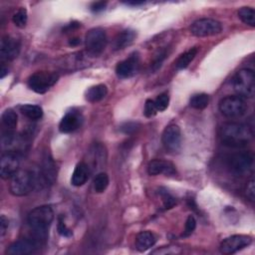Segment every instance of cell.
<instances>
[{
	"instance_id": "obj_1",
	"label": "cell",
	"mask_w": 255,
	"mask_h": 255,
	"mask_svg": "<svg viewBox=\"0 0 255 255\" xmlns=\"http://www.w3.org/2000/svg\"><path fill=\"white\" fill-rule=\"evenodd\" d=\"M54 220V211L49 205H42L34 208L28 214V225L32 231L33 239L41 244L45 242L51 223Z\"/></svg>"
},
{
	"instance_id": "obj_2",
	"label": "cell",
	"mask_w": 255,
	"mask_h": 255,
	"mask_svg": "<svg viewBox=\"0 0 255 255\" xmlns=\"http://www.w3.org/2000/svg\"><path fill=\"white\" fill-rule=\"evenodd\" d=\"M219 137L223 144L231 147L247 145L253 137L251 128L239 123H226L219 129Z\"/></svg>"
},
{
	"instance_id": "obj_3",
	"label": "cell",
	"mask_w": 255,
	"mask_h": 255,
	"mask_svg": "<svg viewBox=\"0 0 255 255\" xmlns=\"http://www.w3.org/2000/svg\"><path fill=\"white\" fill-rule=\"evenodd\" d=\"M232 87L237 96L242 98H252L255 94V74L253 70H239L232 79Z\"/></svg>"
},
{
	"instance_id": "obj_4",
	"label": "cell",
	"mask_w": 255,
	"mask_h": 255,
	"mask_svg": "<svg viewBox=\"0 0 255 255\" xmlns=\"http://www.w3.org/2000/svg\"><path fill=\"white\" fill-rule=\"evenodd\" d=\"M36 184L33 172L25 169L18 170L10 180V192L15 196H24L29 194Z\"/></svg>"
},
{
	"instance_id": "obj_5",
	"label": "cell",
	"mask_w": 255,
	"mask_h": 255,
	"mask_svg": "<svg viewBox=\"0 0 255 255\" xmlns=\"http://www.w3.org/2000/svg\"><path fill=\"white\" fill-rule=\"evenodd\" d=\"M219 111L226 118H240L247 112V104L244 98L232 95L226 96L219 102Z\"/></svg>"
},
{
	"instance_id": "obj_6",
	"label": "cell",
	"mask_w": 255,
	"mask_h": 255,
	"mask_svg": "<svg viewBox=\"0 0 255 255\" xmlns=\"http://www.w3.org/2000/svg\"><path fill=\"white\" fill-rule=\"evenodd\" d=\"M108 43L107 34L102 28H93L88 31L85 37L87 53L91 56H99L105 50Z\"/></svg>"
},
{
	"instance_id": "obj_7",
	"label": "cell",
	"mask_w": 255,
	"mask_h": 255,
	"mask_svg": "<svg viewBox=\"0 0 255 255\" xmlns=\"http://www.w3.org/2000/svg\"><path fill=\"white\" fill-rule=\"evenodd\" d=\"M59 79L56 73L52 72H36L28 79V87L37 94H45L53 87Z\"/></svg>"
},
{
	"instance_id": "obj_8",
	"label": "cell",
	"mask_w": 255,
	"mask_h": 255,
	"mask_svg": "<svg viewBox=\"0 0 255 255\" xmlns=\"http://www.w3.org/2000/svg\"><path fill=\"white\" fill-rule=\"evenodd\" d=\"M253 161L254 155L251 151H240L233 153L227 158V165L234 174L243 175L251 169Z\"/></svg>"
},
{
	"instance_id": "obj_9",
	"label": "cell",
	"mask_w": 255,
	"mask_h": 255,
	"mask_svg": "<svg viewBox=\"0 0 255 255\" xmlns=\"http://www.w3.org/2000/svg\"><path fill=\"white\" fill-rule=\"evenodd\" d=\"M222 31V25L219 21L202 18L194 21L190 26V32L196 37H208L219 34Z\"/></svg>"
},
{
	"instance_id": "obj_10",
	"label": "cell",
	"mask_w": 255,
	"mask_h": 255,
	"mask_svg": "<svg viewBox=\"0 0 255 255\" xmlns=\"http://www.w3.org/2000/svg\"><path fill=\"white\" fill-rule=\"evenodd\" d=\"M252 243V237L249 235L236 234L225 238L220 243V252L223 254H233Z\"/></svg>"
},
{
	"instance_id": "obj_11",
	"label": "cell",
	"mask_w": 255,
	"mask_h": 255,
	"mask_svg": "<svg viewBox=\"0 0 255 255\" xmlns=\"http://www.w3.org/2000/svg\"><path fill=\"white\" fill-rule=\"evenodd\" d=\"M161 140L164 147L172 152H177L181 148V131L178 126H167L161 135Z\"/></svg>"
},
{
	"instance_id": "obj_12",
	"label": "cell",
	"mask_w": 255,
	"mask_h": 255,
	"mask_svg": "<svg viewBox=\"0 0 255 255\" xmlns=\"http://www.w3.org/2000/svg\"><path fill=\"white\" fill-rule=\"evenodd\" d=\"M19 170V157L14 151H5L0 159V175L3 179L11 178Z\"/></svg>"
},
{
	"instance_id": "obj_13",
	"label": "cell",
	"mask_w": 255,
	"mask_h": 255,
	"mask_svg": "<svg viewBox=\"0 0 255 255\" xmlns=\"http://www.w3.org/2000/svg\"><path fill=\"white\" fill-rule=\"evenodd\" d=\"M139 68V57L137 53L131 54L128 59L120 62L116 67L118 77L122 79L132 77Z\"/></svg>"
},
{
	"instance_id": "obj_14",
	"label": "cell",
	"mask_w": 255,
	"mask_h": 255,
	"mask_svg": "<svg viewBox=\"0 0 255 255\" xmlns=\"http://www.w3.org/2000/svg\"><path fill=\"white\" fill-rule=\"evenodd\" d=\"M20 42L10 36H5L1 40L0 44V58L1 61H12L20 52Z\"/></svg>"
},
{
	"instance_id": "obj_15",
	"label": "cell",
	"mask_w": 255,
	"mask_h": 255,
	"mask_svg": "<svg viewBox=\"0 0 255 255\" xmlns=\"http://www.w3.org/2000/svg\"><path fill=\"white\" fill-rule=\"evenodd\" d=\"M38 245L39 244L33 238L19 239L7 248L6 253L9 255H27L33 253L37 249Z\"/></svg>"
},
{
	"instance_id": "obj_16",
	"label": "cell",
	"mask_w": 255,
	"mask_h": 255,
	"mask_svg": "<svg viewBox=\"0 0 255 255\" xmlns=\"http://www.w3.org/2000/svg\"><path fill=\"white\" fill-rule=\"evenodd\" d=\"M147 171L150 175H158V174H165V175H175L176 169L175 166L167 160L162 159H153L148 163Z\"/></svg>"
},
{
	"instance_id": "obj_17",
	"label": "cell",
	"mask_w": 255,
	"mask_h": 255,
	"mask_svg": "<svg viewBox=\"0 0 255 255\" xmlns=\"http://www.w3.org/2000/svg\"><path fill=\"white\" fill-rule=\"evenodd\" d=\"M82 117L80 114L75 112L67 113L61 120L59 125V129L61 132L69 133L78 129L82 125Z\"/></svg>"
},
{
	"instance_id": "obj_18",
	"label": "cell",
	"mask_w": 255,
	"mask_h": 255,
	"mask_svg": "<svg viewBox=\"0 0 255 255\" xmlns=\"http://www.w3.org/2000/svg\"><path fill=\"white\" fill-rule=\"evenodd\" d=\"M40 172H41L42 179L46 184H53L55 182L57 177L56 165L53 159L49 155H46L44 157Z\"/></svg>"
},
{
	"instance_id": "obj_19",
	"label": "cell",
	"mask_w": 255,
	"mask_h": 255,
	"mask_svg": "<svg viewBox=\"0 0 255 255\" xmlns=\"http://www.w3.org/2000/svg\"><path fill=\"white\" fill-rule=\"evenodd\" d=\"M89 175H90L89 166L85 162H79L73 171V174L71 177V183L74 186H82L87 182Z\"/></svg>"
},
{
	"instance_id": "obj_20",
	"label": "cell",
	"mask_w": 255,
	"mask_h": 255,
	"mask_svg": "<svg viewBox=\"0 0 255 255\" xmlns=\"http://www.w3.org/2000/svg\"><path fill=\"white\" fill-rule=\"evenodd\" d=\"M135 36H136V34L133 30L127 29V30L122 31L114 39V42H113L114 50H116V51L122 50V49L126 48L127 46H129L135 39Z\"/></svg>"
},
{
	"instance_id": "obj_21",
	"label": "cell",
	"mask_w": 255,
	"mask_h": 255,
	"mask_svg": "<svg viewBox=\"0 0 255 255\" xmlns=\"http://www.w3.org/2000/svg\"><path fill=\"white\" fill-rule=\"evenodd\" d=\"M156 242L154 234L150 231H141L135 237V248L140 251H146L151 248Z\"/></svg>"
},
{
	"instance_id": "obj_22",
	"label": "cell",
	"mask_w": 255,
	"mask_h": 255,
	"mask_svg": "<svg viewBox=\"0 0 255 255\" xmlns=\"http://www.w3.org/2000/svg\"><path fill=\"white\" fill-rule=\"evenodd\" d=\"M108 94V88L104 84H99L89 88L86 92V100L90 103H97L103 100Z\"/></svg>"
},
{
	"instance_id": "obj_23",
	"label": "cell",
	"mask_w": 255,
	"mask_h": 255,
	"mask_svg": "<svg viewBox=\"0 0 255 255\" xmlns=\"http://www.w3.org/2000/svg\"><path fill=\"white\" fill-rule=\"evenodd\" d=\"M19 111L31 121H37L43 117V110L40 106L37 105H21L19 106Z\"/></svg>"
},
{
	"instance_id": "obj_24",
	"label": "cell",
	"mask_w": 255,
	"mask_h": 255,
	"mask_svg": "<svg viewBox=\"0 0 255 255\" xmlns=\"http://www.w3.org/2000/svg\"><path fill=\"white\" fill-rule=\"evenodd\" d=\"M197 54V49L196 48H192L188 51H186L185 53L181 54L178 59L175 62V67L178 70H182L185 69L186 67H188V65L192 62V60L195 58Z\"/></svg>"
},
{
	"instance_id": "obj_25",
	"label": "cell",
	"mask_w": 255,
	"mask_h": 255,
	"mask_svg": "<svg viewBox=\"0 0 255 255\" xmlns=\"http://www.w3.org/2000/svg\"><path fill=\"white\" fill-rule=\"evenodd\" d=\"M1 119H2V124L8 128V130H13L17 128L18 117L13 110L11 109L5 110L2 114Z\"/></svg>"
},
{
	"instance_id": "obj_26",
	"label": "cell",
	"mask_w": 255,
	"mask_h": 255,
	"mask_svg": "<svg viewBox=\"0 0 255 255\" xmlns=\"http://www.w3.org/2000/svg\"><path fill=\"white\" fill-rule=\"evenodd\" d=\"M189 104H190V107H192L193 109L203 110L209 104V96L204 93L195 94L190 98Z\"/></svg>"
},
{
	"instance_id": "obj_27",
	"label": "cell",
	"mask_w": 255,
	"mask_h": 255,
	"mask_svg": "<svg viewBox=\"0 0 255 255\" xmlns=\"http://www.w3.org/2000/svg\"><path fill=\"white\" fill-rule=\"evenodd\" d=\"M238 17L241 21L251 27L255 26V11L251 7H241L238 11Z\"/></svg>"
},
{
	"instance_id": "obj_28",
	"label": "cell",
	"mask_w": 255,
	"mask_h": 255,
	"mask_svg": "<svg viewBox=\"0 0 255 255\" xmlns=\"http://www.w3.org/2000/svg\"><path fill=\"white\" fill-rule=\"evenodd\" d=\"M109 176L106 172H100L98 173L95 178H94V181H93V184H94V189L96 192L98 193H102L104 192L108 185H109Z\"/></svg>"
},
{
	"instance_id": "obj_29",
	"label": "cell",
	"mask_w": 255,
	"mask_h": 255,
	"mask_svg": "<svg viewBox=\"0 0 255 255\" xmlns=\"http://www.w3.org/2000/svg\"><path fill=\"white\" fill-rule=\"evenodd\" d=\"M27 20H28V13H27V10L23 7L19 8L12 16V21L14 25L17 26L18 28H24L27 24Z\"/></svg>"
},
{
	"instance_id": "obj_30",
	"label": "cell",
	"mask_w": 255,
	"mask_h": 255,
	"mask_svg": "<svg viewBox=\"0 0 255 255\" xmlns=\"http://www.w3.org/2000/svg\"><path fill=\"white\" fill-rule=\"evenodd\" d=\"M159 194H160V197L162 198L163 206H164L165 209L172 208L176 204V199L166 189L160 188L159 189Z\"/></svg>"
},
{
	"instance_id": "obj_31",
	"label": "cell",
	"mask_w": 255,
	"mask_h": 255,
	"mask_svg": "<svg viewBox=\"0 0 255 255\" xmlns=\"http://www.w3.org/2000/svg\"><path fill=\"white\" fill-rule=\"evenodd\" d=\"M154 101V104H155V107L157 109V112H163L164 110L167 109L168 107V104H169V96L168 94L165 92V93H161L160 95H158L156 97Z\"/></svg>"
},
{
	"instance_id": "obj_32",
	"label": "cell",
	"mask_w": 255,
	"mask_h": 255,
	"mask_svg": "<svg viewBox=\"0 0 255 255\" xmlns=\"http://www.w3.org/2000/svg\"><path fill=\"white\" fill-rule=\"evenodd\" d=\"M157 113V109L155 107L154 101L153 100H146L145 104H144V110H143V114L145 117L147 118H151L153 116H155Z\"/></svg>"
},
{
	"instance_id": "obj_33",
	"label": "cell",
	"mask_w": 255,
	"mask_h": 255,
	"mask_svg": "<svg viewBox=\"0 0 255 255\" xmlns=\"http://www.w3.org/2000/svg\"><path fill=\"white\" fill-rule=\"evenodd\" d=\"M196 227V220L192 215H189L185 221V226H184V233L183 236H188L190 235Z\"/></svg>"
},
{
	"instance_id": "obj_34",
	"label": "cell",
	"mask_w": 255,
	"mask_h": 255,
	"mask_svg": "<svg viewBox=\"0 0 255 255\" xmlns=\"http://www.w3.org/2000/svg\"><path fill=\"white\" fill-rule=\"evenodd\" d=\"M57 227H58V232L62 236H64V237H71L72 236V234H73L72 230L70 228H68V226L65 224V222H64V220L62 218L59 219Z\"/></svg>"
},
{
	"instance_id": "obj_35",
	"label": "cell",
	"mask_w": 255,
	"mask_h": 255,
	"mask_svg": "<svg viewBox=\"0 0 255 255\" xmlns=\"http://www.w3.org/2000/svg\"><path fill=\"white\" fill-rule=\"evenodd\" d=\"M180 249L178 247H173V246H168V247H161L158 248L154 251H152V254H176L179 253Z\"/></svg>"
},
{
	"instance_id": "obj_36",
	"label": "cell",
	"mask_w": 255,
	"mask_h": 255,
	"mask_svg": "<svg viewBox=\"0 0 255 255\" xmlns=\"http://www.w3.org/2000/svg\"><path fill=\"white\" fill-rule=\"evenodd\" d=\"M245 193H246V196L248 197L249 200L254 201V198H255V186H254V179L253 178H251L248 181Z\"/></svg>"
},
{
	"instance_id": "obj_37",
	"label": "cell",
	"mask_w": 255,
	"mask_h": 255,
	"mask_svg": "<svg viewBox=\"0 0 255 255\" xmlns=\"http://www.w3.org/2000/svg\"><path fill=\"white\" fill-rule=\"evenodd\" d=\"M8 226H9L8 218H6L5 215H1V219H0V236L1 237H3L7 232Z\"/></svg>"
},
{
	"instance_id": "obj_38",
	"label": "cell",
	"mask_w": 255,
	"mask_h": 255,
	"mask_svg": "<svg viewBox=\"0 0 255 255\" xmlns=\"http://www.w3.org/2000/svg\"><path fill=\"white\" fill-rule=\"evenodd\" d=\"M106 6H107V2L100 1V2L93 3L92 6H91V9L94 12H100V11H103L106 8Z\"/></svg>"
},
{
	"instance_id": "obj_39",
	"label": "cell",
	"mask_w": 255,
	"mask_h": 255,
	"mask_svg": "<svg viewBox=\"0 0 255 255\" xmlns=\"http://www.w3.org/2000/svg\"><path fill=\"white\" fill-rule=\"evenodd\" d=\"M135 129V125L132 123H127L125 126L122 127V130L126 133H130Z\"/></svg>"
},
{
	"instance_id": "obj_40",
	"label": "cell",
	"mask_w": 255,
	"mask_h": 255,
	"mask_svg": "<svg viewBox=\"0 0 255 255\" xmlns=\"http://www.w3.org/2000/svg\"><path fill=\"white\" fill-rule=\"evenodd\" d=\"M80 43H81V40L79 38H75V39L70 40V45L71 46H76V45H79Z\"/></svg>"
},
{
	"instance_id": "obj_41",
	"label": "cell",
	"mask_w": 255,
	"mask_h": 255,
	"mask_svg": "<svg viewBox=\"0 0 255 255\" xmlns=\"http://www.w3.org/2000/svg\"><path fill=\"white\" fill-rule=\"evenodd\" d=\"M7 72H8V69H6V68L2 65V67H1V72H0V78H4L5 75L7 74Z\"/></svg>"
}]
</instances>
